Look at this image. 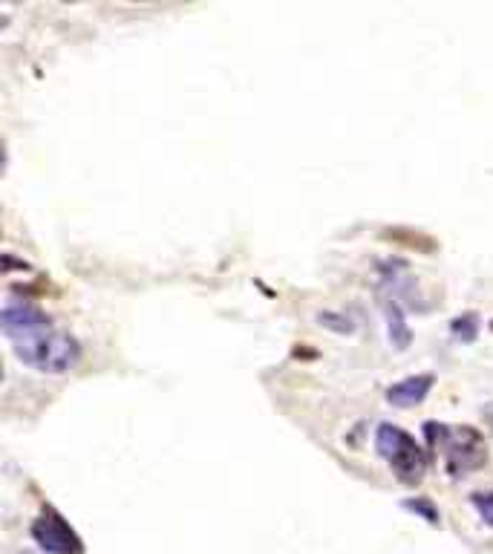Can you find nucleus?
Returning a JSON list of instances; mask_svg holds the SVG:
<instances>
[{"label": "nucleus", "instance_id": "nucleus-3", "mask_svg": "<svg viewBox=\"0 0 493 554\" xmlns=\"http://www.w3.org/2000/svg\"><path fill=\"white\" fill-rule=\"evenodd\" d=\"M444 448H447V471L453 477H465L470 471L482 468L488 459V451L482 445V433L473 428L450 430Z\"/></svg>", "mask_w": 493, "mask_h": 554}, {"label": "nucleus", "instance_id": "nucleus-9", "mask_svg": "<svg viewBox=\"0 0 493 554\" xmlns=\"http://www.w3.org/2000/svg\"><path fill=\"white\" fill-rule=\"evenodd\" d=\"M404 508L407 511H413V514H421L424 520H430V523H439V508L430 503L427 497H410V500H404Z\"/></svg>", "mask_w": 493, "mask_h": 554}, {"label": "nucleus", "instance_id": "nucleus-8", "mask_svg": "<svg viewBox=\"0 0 493 554\" xmlns=\"http://www.w3.org/2000/svg\"><path fill=\"white\" fill-rule=\"evenodd\" d=\"M450 332L456 335V338H462V341H473L476 335H479V315L476 312H465V315H456L453 321H450Z\"/></svg>", "mask_w": 493, "mask_h": 554}, {"label": "nucleus", "instance_id": "nucleus-11", "mask_svg": "<svg viewBox=\"0 0 493 554\" xmlns=\"http://www.w3.org/2000/svg\"><path fill=\"white\" fill-rule=\"evenodd\" d=\"M318 321L323 327L335 329V332H352L355 329V324L346 315H338V312H318Z\"/></svg>", "mask_w": 493, "mask_h": 554}, {"label": "nucleus", "instance_id": "nucleus-5", "mask_svg": "<svg viewBox=\"0 0 493 554\" xmlns=\"http://www.w3.org/2000/svg\"><path fill=\"white\" fill-rule=\"evenodd\" d=\"M52 318L41 309L35 306L32 301L26 298H6L3 303V312H0V327L6 332L9 341H21L26 335L38 332V329L50 327Z\"/></svg>", "mask_w": 493, "mask_h": 554}, {"label": "nucleus", "instance_id": "nucleus-1", "mask_svg": "<svg viewBox=\"0 0 493 554\" xmlns=\"http://www.w3.org/2000/svg\"><path fill=\"white\" fill-rule=\"evenodd\" d=\"M12 344H15V355L24 364H29L38 373H50V376H61V373L73 370L78 358H81L78 338L67 329L55 327V324L32 332L21 341H12Z\"/></svg>", "mask_w": 493, "mask_h": 554}, {"label": "nucleus", "instance_id": "nucleus-4", "mask_svg": "<svg viewBox=\"0 0 493 554\" xmlns=\"http://www.w3.org/2000/svg\"><path fill=\"white\" fill-rule=\"evenodd\" d=\"M32 537L47 554H84V543L75 534V529L58 514L47 508L35 523H32Z\"/></svg>", "mask_w": 493, "mask_h": 554}, {"label": "nucleus", "instance_id": "nucleus-7", "mask_svg": "<svg viewBox=\"0 0 493 554\" xmlns=\"http://www.w3.org/2000/svg\"><path fill=\"white\" fill-rule=\"evenodd\" d=\"M384 315H387V335L395 350H407L413 341V329L404 318V306L393 298H384Z\"/></svg>", "mask_w": 493, "mask_h": 554}, {"label": "nucleus", "instance_id": "nucleus-10", "mask_svg": "<svg viewBox=\"0 0 493 554\" xmlns=\"http://www.w3.org/2000/svg\"><path fill=\"white\" fill-rule=\"evenodd\" d=\"M473 505H476V511H479V517H482L488 526H493V488H488V491H476V494H473Z\"/></svg>", "mask_w": 493, "mask_h": 554}, {"label": "nucleus", "instance_id": "nucleus-6", "mask_svg": "<svg viewBox=\"0 0 493 554\" xmlns=\"http://www.w3.org/2000/svg\"><path fill=\"white\" fill-rule=\"evenodd\" d=\"M436 378L430 373H419V376H407L387 387V402L395 407H416L427 399V393L433 390Z\"/></svg>", "mask_w": 493, "mask_h": 554}, {"label": "nucleus", "instance_id": "nucleus-2", "mask_svg": "<svg viewBox=\"0 0 493 554\" xmlns=\"http://www.w3.org/2000/svg\"><path fill=\"white\" fill-rule=\"evenodd\" d=\"M375 448L390 462V468L401 482H407V485L421 482L424 468H427V456L407 430H401L393 422H381L375 428Z\"/></svg>", "mask_w": 493, "mask_h": 554}]
</instances>
